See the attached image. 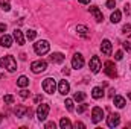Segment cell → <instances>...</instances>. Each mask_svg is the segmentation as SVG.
<instances>
[{
    "label": "cell",
    "mask_w": 131,
    "mask_h": 129,
    "mask_svg": "<svg viewBox=\"0 0 131 129\" xmlns=\"http://www.w3.org/2000/svg\"><path fill=\"white\" fill-rule=\"evenodd\" d=\"M63 73H64V74H69V73H70V70L66 67V68H63Z\"/></svg>",
    "instance_id": "obj_41"
},
{
    "label": "cell",
    "mask_w": 131,
    "mask_h": 129,
    "mask_svg": "<svg viewBox=\"0 0 131 129\" xmlns=\"http://www.w3.org/2000/svg\"><path fill=\"white\" fill-rule=\"evenodd\" d=\"M49 59H50V62H53V64H61V62H64L66 56L63 53H52V55L49 56Z\"/></svg>",
    "instance_id": "obj_14"
},
{
    "label": "cell",
    "mask_w": 131,
    "mask_h": 129,
    "mask_svg": "<svg viewBox=\"0 0 131 129\" xmlns=\"http://www.w3.org/2000/svg\"><path fill=\"white\" fill-rule=\"evenodd\" d=\"M76 32H78L79 36H82V38H89V28H87V26L78 24V26H76Z\"/></svg>",
    "instance_id": "obj_18"
},
{
    "label": "cell",
    "mask_w": 131,
    "mask_h": 129,
    "mask_svg": "<svg viewBox=\"0 0 131 129\" xmlns=\"http://www.w3.org/2000/svg\"><path fill=\"white\" fill-rule=\"evenodd\" d=\"M105 6H107L108 9H114V6H116V2H114V0H108Z\"/></svg>",
    "instance_id": "obj_30"
},
{
    "label": "cell",
    "mask_w": 131,
    "mask_h": 129,
    "mask_svg": "<svg viewBox=\"0 0 131 129\" xmlns=\"http://www.w3.org/2000/svg\"><path fill=\"white\" fill-rule=\"evenodd\" d=\"M102 119H104V109L99 108V106H95L92 109V122L93 123H99Z\"/></svg>",
    "instance_id": "obj_7"
},
{
    "label": "cell",
    "mask_w": 131,
    "mask_h": 129,
    "mask_svg": "<svg viewBox=\"0 0 131 129\" xmlns=\"http://www.w3.org/2000/svg\"><path fill=\"white\" fill-rule=\"evenodd\" d=\"M3 100H5V103H6V105H12V103H14V97L11 96V94H6Z\"/></svg>",
    "instance_id": "obj_28"
},
{
    "label": "cell",
    "mask_w": 131,
    "mask_h": 129,
    "mask_svg": "<svg viewBox=\"0 0 131 129\" xmlns=\"http://www.w3.org/2000/svg\"><path fill=\"white\" fill-rule=\"evenodd\" d=\"M49 103H43V105H40L38 108H37V117H38V120L40 122H44L46 120V117H47V114H49Z\"/></svg>",
    "instance_id": "obj_4"
},
{
    "label": "cell",
    "mask_w": 131,
    "mask_h": 129,
    "mask_svg": "<svg viewBox=\"0 0 131 129\" xmlns=\"http://www.w3.org/2000/svg\"><path fill=\"white\" fill-rule=\"evenodd\" d=\"M122 46H124V49H125V50H127L128 53H131V43H128V41H125V43H124Z\"/></svg>",
    "instance_id": "obj_32"
},
{
    "label": "cell",
    "mask_w": 131,
    "mask_h": 129,
    "mask_svg": "<svg viewBox=\"0 0 131 129\" xmlns=\"http://www.w3.org/2000/svg\"><path fill=\"white\" fill-rule=\"evenodd\" d=\"M82 65H84V56L81 53H75L72 58V67L79 70V68H82Z\"/></svg>",
    "instance_id": "obj_8"
},
{
    "label": "cell",
    "mask_w": 131,
    "mask_h": 129,
    "mask_svg": "<svg viewBox=\"0 0 131 129\" xmlns=\"http://www.w3.org/2000/svg\"><path fill=\"white\" fill-rule=\"evenodd\" d=\"M108 96H110V97H114V90H113V88L110 90V93H108Z\"/></svg>",
    "instance_id": "obj_40"
},
{
    "label": "cell",
    "mask_w": 131,
    "mask_h": 129,
    "mask_svg": "<svg viewBox=\"0 0 131 129\" xmlns=\"http://www.w3.org/2000/svg\"><path fill=\"white\" fill-rule=\"evenodd\" d=\"M12 38L17 41V44H18V46H23V44H25V36H23V32H21L20 29H15V31H14Z\"/></svg>",
    "instance_id": "obj_13"
},
{
    "label": "cell",
    "mask_w": 131,
    "mask_h": 129,
    "mask_svg": "<svg viewBox=\"0 0 131 129\" xmlns=\"http://www.w3.org/2000/svg\"><path fill=\"white\" fill-rule=\"evenodd\" d=\"M60 126H61V129H70V128H72V123H70V120H69V119L63 117V119H61V122H60Z\"/></svg>",
    "instance_id": "obj_22"
},
{
    "label": "cell",
    "mask_w": 131,
    "mask_h": 129,
    "mask_svg": "<svg viewBox=\"0 0 131 129\" xmlns=\"http://www.w3.org/2000/svg\"><path fill=\"white\" fill-rule=\"evenodd\" d=\"M122 58H124V53H122L121 50H117V52H116V55H114V59H116V61H121Z\"/></svg>",
    "instance_id": "obj_31"
},
{
    "label": "cell",
    "mask_w": 131,
    "mask_h": 129,
    "mask_svg": "<svg viewBox=\"0 0 131 129\" xmlns=\"http://www.w3.org/2000/svg\"><path fill=\"white\" fill-rule=\"evenodd\" d=\"M79 3H82V5H87V3H90V0H79Z\"/></svg>",
    "instance_id": "obj_42"
},
{
    "label": "cell",
    "mask_w": 131,
    "mask_h": 129,
    "mask_svg": "<svg viewBox=\"0 0 131 129\" xmlns=\"http://www.w3.org/2000/svg\"><path fill=\"white\" fill-rule=\"evenodd\" d=\"M58 90H60V93L66 96L69 91H70V85H69V82L67 81H60V84H58Z\"/></svg>",
    "instance_id": "obj_15"
},
{
    "label": "cell",
    "mask_w": 131,
    "mask_h": 129,
    "mask_svg": "<svg viewBox=\"0 0 131 129\" xmlns=\"http://www.w3.org/2000/svg\"><path fill=\"white\" fill-rule=\"evenodd\" d=\"M85 99V93H75V96H73V100H76V102H82Z\"/></svg>",
    "instance_id": "obj_25"
},
{
    "label": "cell",
    "mask_w": 131,
    "mask_h": 129,
    "mask_svg": "<svg viewBox=\"0 0 131 129\" xmlns=\"http://www.w3.org/2000/svg\"><path fill=\"white\" fill-rule=\"evenodd\" d=\"M28 109H29V108H26V106H23V105H18V106H15L14 114H15L18 119H21L25 114H28Z\"/></svg>",
    "instance_id": "obj_17"
},
{
    "label": "cell",
    "mask_w": 131,
    "mask_h": 129,
    "mask_svg": "<svg viewBox=\"0 0 131 129\" xmlns=\"http://www.w3.org/2000/svg\"><path fill=\"white\" fill-rule=\"evenodd\" d=\"M89 11H90V14L95 17V20H96L98 23H101V21L104 20V15H102V12L99 11L98 6H90V8H89Z\"/></svg>",
    "instance_id": "obj_12"
},
{
    "label": "cell",
    "mask_w": 131,
    "mask_h": 129,
    "mask_svg": "<svg viewBox=\"0 0 131 129\" xmlns=\"http://www.w3.org/2000/svg\"><path fill=\"white\" fill-rule=\"evenodd\" d=\"M17 85L21 87V88H26V87L29 85V79H28L26 76H20V78L17 79Z\"/></svg>",
    "instance_id": "obj_21"
},
{
    "label": "cell",
    "mask_w": 131,
    "mask_h": 129,
    "mask_svg": "<svg viewBox=\"0 0 131 129\" xmlns=\"http://www.w3.org/2000/svg\"><path fill=\"white\" fill-rule=\"evenodd\" d=\"M104 71H105V74H107L108 78H111V79H116V78H117L116 67H114V64H113L111 61H107V62L104 64Z\"/></svg>",
    "instance_id": "obj_5"
},
{
    "label": "cell",
    "mask_w": 131,
    "mask_h": 129,
    "mask_svg": "<svg viewBox=\"0 0 131 129\" xmlns=\"http://www.w3.org/2000/svg\"><path fill=\"white\" fill-rule=\"evenodd\" d=\"M5 31H6V24L5 23H0V35L5 33Z\"/></svg>",
    "instance_id": "obj_36"
},
{
    "label": "cell",
    "mask_w": 131,
    "mask_h": 129,
    "mask_svg": "<svg viewBox=\"0 0 131 129\" xmlns=\"http://www.w3.org/2000/svg\"><path fill=\"white\" fill-rule=\"evenodd\" d=\"M122 32L125 33V35H130L131 36V24H125L124 29H122Z\"/></svg>",
    "instance_id": "obj_29"
},
{
    "label": "cell",
    "mask_w": 131,
    "mask_h": 129,
    "mask_svg": "<svg viewBox=\"0 0 131 129\" xmlns=\"http://www.w3.org/2000/svg\"><path fill=\"white\" fill-rule=\"evenodd\" d=\"M2 120H3V115H2V114H0V123H2Z\"/></svg>",
    "instance_id": "obj_43"
},
{
    "label": "cell",
    "mask_w": 131,
    "mask_h": 129,
    "mask_svg": "<svg viewBox=\"0 0 131 129\" xmlns=\"http://www.w3.org/2000/svg\"><path fill=\"white\" fill-rule=\"evenodd\" d=\"M34 100H35V103H38V102H41V100H43V96H37Z\"/></svg>",
    "instance_id": "obj_39"
},
{
    "label": "cell",
    "mask_w": 131,
    "mask_h": 129,
    "mask_svg": "<svg viewBox=\"0 0 131 129\" xmlns=\"http://www.w3.org/2000/svg\"><path fill=\"white\" fill-rule=\"evenodd\" d=\"M35 36H37V32H35V31H32V29L26 32V38H28L29 41H32V40H35Z\"/></svg>",
    "instance_id": "obj_27"
},
{
    "label": "cell",
    "mask_w": 131,
    "mask_h": 129,
    "mask_svg": "<svg viewBox=\"0 0 131 129\" xmlns=\"http://www.w3.org/2000/svg\"><path fill=\"white\" fill-rule=\"evenodd\" d=\"M121 17H122L121 11H114V12L111 14V23H119V21H121Z\"/></svg>",
    "instance_id": "obj_23"
},
{
    "label": "cell",
    "mask_w": 131,
    "mask_h": 129,
    "mask_svg": "<svg viewBox=\"0 0 131 129\" xmlns=\"http://www.w3.org/2000/svg\"><path fill=\"white\" fill-rule=\"evenodd\" d=\"M113 102H114V105H116L117 108H124V106H125V103H127V102H125V99H124L122 96H114V97H113Z\"/></svg>",
    "instance_id": "obj_20"
},
{
    "label": "cell",
    "mask_w": 131,
    "mask_h": 129,
    "mask_svg": "<svg viewBox=\"0 0 131 129\" xmlns=\"http://www.w3.org/2000/svg\"><path fill=\"white\" fill-rule=\"evenodd\" d=\"M46 68H47V62H46V61H41V59L34 61L32 64H31V70H32L34 73H37V74L46 71Z\"/></svg>",
    "instance_id": "obj_6"
},
{
    "label": "cell",
    "mask_w": 131,
    "mask_h": 129,
    "mask_svg": "<svg viewBox=\"0 0 131 129\" xmlns=\"http://www.w3.org/2000/svg\"><path fill=\"white\" fill-rule=\"evenodd\" d=\"M55 88H57V84L52 78H46L43 81V90L47 93V94H53L55 93Z\"/></svg>",
    "instance_id": "obj_3"
},
{
    "label": "cell",
    "mask_w": 131,
    "mask_h": 129,
    "mask_svg": "<svg viewBox=\"0 0 131 129\" xmlns=\"http://www.w3.org/2000/svg\"><path fill=\"white\" fill-rule=\"evenodd\" d=\"M0 8H2L3 11H9V9H11L9 0H0Z\"/></svg>",
    "instance_id": "obj_24"
},
{
    "label": "cell",
    "mask_w": 131,
    "mask_h": 129,
    "mask_svg": "<svg viewBox=\"0 0 131 129\" xmlns=\"http://www.w3.org/2000/svg\"><path fill=\"white\" fill-rule=\"evenodd\" d=\"M90 70L93 71V73H99V70H101V59H99V56H93L92 59H90Z\"/></svg>",
    "instance_id": "obj_11"
},
{
    "label": "cell",
    "mask_w": 131,
    "mask_h": 129,
    "mask_svg": "<svg viewBox=\"0 0 131 129\" xmlns=\"http://www.w3.org/2000/svg\"><path fill=\"white\" fill-rule=\"evenodd\" d=\"M119 123H121V115H119V114H110V115H108L107 125H108L110 128H116Z\"/></svg>",
    "instance_id": "obj_9"
},
{
    "label": "cell",
    "mask_w": 131,
    "mask_h": 129,
    "mask_svg": "<svg viewBox=\"0 0 131 129\" xmlns=\"http://www.w3.org/2000/svg\"><path fill=\"white\" fill-rule=\"evenodd\" d=\"M20 97H21V99L29 97V91H28V90H21V91H20Z\"/></svg>",
    "instance_id": "obj_34"
},
{
    "label": "cell",
    "mask_w": 131,
    "mask_h": 129,
    "mask_svg": "<svg viewBox=\"0 0 131 129\" xmlns=\"http://www.w3.org/2000/svg\"><path fill=\"white\" fill-rule=\"evenodd\" d=\"M87 108H89V105H85V103H84V105L78 106V112H79V114H82V112H84V111H85Z\"/></svg>",
    "instance_id": "obj_33"
},
{
    "label": "cell",
    "mask_w": 131,
    "mask_h": 129,
    "mask_svg": "<svg viewBox=\"0 0 131 129\" xmlns=\"http://www.w3.org/2000/svg\"><path fill=\"white\" fill-rule=\"evenodd\" d=\"M124 12H125L127 15L130 14V5H125V8H124Z\"/></svg>",
    "instance_id": "obj_38"
},
{
    "label": "cell",
    "mask_w": 131,
    "mask_h": 129,
    "mask_svg": "<svg viewBox=\"0 0 131 129\" xmlns=\"http://www.w3.org/2000/svg\"><path fill=\"white\" fill-rule=\"evenodd\" d=\"M0 44L3 47H11L12 46V36L11 35H2L0 36Z\"/></svg>",
    "instance_id": "obj_16"
},
{
    "label": "cell",
    "mask_w": 131,
    "mask_h": 129,
    "mask_svg": "<svg viewBox=\"0 0 131 129\" xmlns=\"http://www.w3.org/2000/svg\"><path fill=\"white\" fill-rule=\"evenodd\" d=\"M75 128H81V129H84V128H85V125H84V123H81V122H76V123H75Z\"/></svg>",
    "instance_id": "obj_37"
},
{
    "label": "cell",
    "mask_w": 131,
    "mask_h": 129,
    "mask_svg": "<svg viewBox=\"0 0 131 129\" xmlns=\"http://www.w3.org/2000/svg\"><path fill=\"white\" fill-rule=\"evenodd\" d=\"M64 105H66V108H67V111H73V100L72 99H66Z\"/></svg>",
    "instance_id": "obj_26"
},
{
    "label": "cell",
    "mask_w": 131,
    "mask_h": 129,
    "mask_svg": "<svg viewBox=\"0 0 131 129\" xmlns=\"http://www.w3.org/2000/svg\"><path fill=\"white\" fill-rule=\"evenodd\" d=\"M92 96H93V99H102L104 97V90L101 87H95L92 90Z\"/></svg>",
    "instance_id": "obj_19"
},
{
    "label": "cell",
    "mask_w": 131,
    "mask_h": 129,
    "mask_svg": "<svg viewBox=\"0 0 131 129\" xmlns=\"http://www.w3.org/2000/svg\"><path fill=\"white\" fill-rule=\"evenodd\" d=\"M55 126H57V125H55L53 122H49V123H46V129H55Z\"/></svg>",
    "instance_id": "obj_35"
},
{
    "label": "cell",
    "mask_w": 131,
    "mask_h": 129,
    "mask_svg": "<svg viewBox=\"0 0 131 129\" xmlns=\"http://www.w3.org/2000/svg\"><path fill=\"white\" fill-rule=\"evenodd\" d=\"M111 50H113V47H111V43H110L108 40H104V41L101 43V52H102L104 55L110 56V55H111Z\"/></svg>",
    "instance_id": "obj_10"
},
{
    "label": "cell",
    "mask_w": 131,
    "mask_h": 129,
    "mask_svg": "<svg viewBox=\"0 0 131 129\" xmlns=\"http://www.w3.org/2000/svg\"><path fill=\"white\" fill-rule=\"evenodd\" d=\"M49 49H50V44L46 41V40H41V41H37L35 44H34V50H35V53L37 55H46L47 52H49Z\"/></svg>",
    "instance_id": "obj_2"
},
{
    "label": "cell",
    "mask_w": 131,
    "mask_h": 129,
    "mask_svg": "<svg viewBox=\"0 0 131 129\" xmlns=\"http://www.w3.org/2000/svg\"><path fill=\"white\" fill-rule=\"evenodd\" d=\"M0 65H2L3 68H6L8 71H11V73L17 70V62H15L14 56H11V55H8V56H3V58L0 59Z\"/></svg>",
    "instance_id": "obj_1"
}]
</instances>
